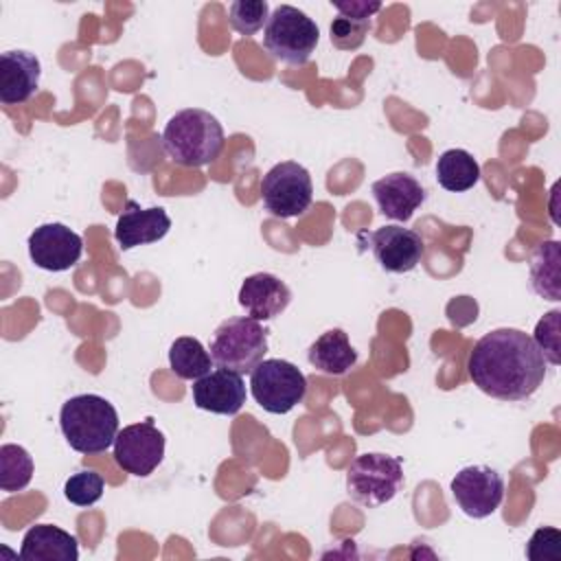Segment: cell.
<instances>
[{"label":"cell","instance_id":"obj_8","mask_svg":"<svg viewBox=\"0 0 561 561\" xmlns=\"http://www.w3.org/2000/svg\"><path fill=\"white\" fill-rule=\"evenodd\" d=\"M313 197V184L309 171L294 162L285 160L274 164L261 180V199L265 210L274 217L289 219L302 215Z\"/></svg>","mask_w":561,"mask_h":561},{"label":"cell","instance_id":"obj_6","mask_svg":"<svg viewBox=\"0 0 561 561\" xmlns=\"http://www.w3.org/2000/svg\"><path fill=\"white\" fill-rule=\"evenodd\" d=\"M403 484V465L401 458L366 451L357 456L346 469V491L348 495L368 506H381L390 502Z\"/></svg>","mask_w":561,"mask_h":561},{"label":"cell","instance_id":"obj_22","mask_svg":"<svg viewBox=\"0 0 561 561\" xmlns=\"http://www.w3.org/2000/svg\"><path fill=\"white\" fill-rule=\"evenodd\" d=\"M169 366L180 379H199L210 373L213 357L197 337L182 335L169 348Z\"/></svg>","mask_w":561,"mask_h":561},{"label":"cell","instance_id":"obj_4","mask_svg":"<svg viewBox=\"0 0 561 561\" xmlns=\"http://www.w3.org/2000/svg\"><path fill=\"white\" fill-rule=\"evenodd\" d=\"M320 39L318 24L291 4H278L265 24L263 46L276 61L302 66L309 61Z\"/></svg>","mask_w":561,"mask_h":561},{"label":"cell","instance_id":"obj_13","mask_svg":"<svg viewBox=\"0 0 561 561\" xmlns=\"http://www.w3.org/2000/svg\"><path fill=\"white\" fill-rule=\"evenodd\" d=\"M243 377L228 368H215L191 386L193 403L213 414H237L245 403Z\"/></svg>","mask_w":561,"mask_h":561},{"label":"cell","instance_id":"obj_12","mask_svg":"<svg viewBox=\"0 0 561 561\" xmlns=\"http://www.w3.org/2000/svg\"><path fill=\"white\" fill-rule=\"evenodd\" d=\"M368 245L381 265L390 274H403L414 270L425 252V243L419 232L403 226H381L368 234Z\"/></svg>","mask_w":561,"mask_h":561},{"label":"cell","instance_id":"obj_24","mask_svg":"<svg viewBox=\"0 0 561 561\" xmlns=\"http://www.w3.org/2000/svg\"><path fill=\"white\" fill-rule=\"evenodd\" d=\"M270 4L265 0H234L228 7V22L241 35H254L267 24Z\"/></svg>","mask_w":561,"mask_h":561},{"label":"cell","instance_id":"obj_16","mask_svg":"<svg viewBox=\"0 0 561 561\" xmlns=\"http://www.w3.org/2000/svg\"><path fill=\"white\" fill-rule=\"evenodd\" d=\"M373 197L381 215L394 221H408L412 219L414 210L425 202V188L414 175L394 171L373 182Z\"/></svg>","mask_w":561,"mask_h":561},{"label":"cell","instance_id":"obj_5","mask_svg":"<svg viewBox=\"0 0 561 561\" xmlns=\"http://www.w3.org/2000/svg\"><path fill=\"white\" fill-rule=\"evenodd\" d=\"M267 351V331L250 316H234L224 320L210 340V357L219 368L239 375L252 373Z\"/></svg>","mask_w":561,"mask_h":561},{"label":"cell","instance_id":"obj_9","mask_svg":"<svg viewBox=\"0 0 561 561\" xmlns=\"http://www.w3.org/2000/svg\"><path fill=\"white\" fill-rule=\"evenodd\" d=\"M164 458V434L151 419L118 430L114 438V460L131 476H149Z\"/></svg>","mask_w":561,"mask_h":561},{"label":"cell","instance_id":"obj_18","mask_svg":"<svg viewBox=\"0 0 561 561\" xmlns=\"http://www.w3.org/2000/svg\"><path fill=\"white\" fill-rule=\"evenodd\" d=\"M22 561H77L79 541L53 524L31 526L20 546Z\"/></svg>","mask_w":561,"mask_h":561},{"label":"cell","instance_id":"obj_15","mask_svg":"<svg viewBox=\"0 0 561 561\" xmlns=\"http://www.w3.org/2000/svg\"><path fill=\"white\" fill-rule=\"evenodd\" d=\"M42 66L28 50H4L0 55V103L20 105L39 88Z\"/></svg>","mask_w":561,"mask_h":561},{"label":"cell","instance_id":"obj_26","mask_svg":"<svg viewBox=\"0 0 561 561\" xmlns=\"http://www.w3.org/2000/svg\"><path fill=\"white\" fill-rule=\"evenodd\" d=\"M370 31V20L337 15L331 22V44L340 50H355L364 44Z\"/></svg>","mask_w":561,"mask_h":561},{"label":"cell","instance_id":"obj_23","mask_svg":"<svg viewBox=\"0 0 561 561\" xmlns=\"http://www.w3.org/2000/svg\"><path fill=\"white\" fill-rule=\"evenodd\" d=\"M33 478V458L31 454L13 443L0 447V486L7 493L22 491Z\"/></svg>","mask_w":561,"mask_h":561},{"label":"cell","instance_id":"obj_28","mask_svg":"<svg viewBox=\"0 0 561 561\" xmlns=\"http://www.w3.org/2000/svg\"><path fill=\"white\" fill-rule=\"evenodd\" d=\"M526 557L533 561H559L561 559V530L552 526L537 528L526 546Z\"/></svg>","mask_w":561,"mask_h":561},{"label":"cell","instance_id":"obj_11","mask_svg":"<svg viewBox=\"0 0 561 561\" xmlns=\"http://www.w3.org/2000/svg\"><path fill=\"white\" fill-rule=\"evenodd\" d=\"M83 239L64 224H42L28 234V256L46 272H66L81 259Z\"/></svg>","mask_w":561,"mask_h":561},{"label":"cell","instance_id":"obj_14","mask_svg":"<svg viewBox=\"0 0 561 561\" xmlns=\"http://www.w3.org/2000/svg\"><path fill=\"white\" fill-rule=\"evenodd\" d=\"M171 228V217L162 206L140 208L134 199H127L125 210L118 215L114 239L121 250H131L136 245H147L160 241Z\"/></svg>","mask_w":561,"mask_h":561},{"label":"cell","instance_id":"obj_19","mask_svg":"<svg viewBox=\"0 0 561 561\" xmlns=\"http://www.w3.org/2000/svg\"><path fill=\"white\" fill-rule=\"evenodd\" d=\"M307 359L318 373L340 377L355 366L357 351L342 329H329L311 342Z\"/></svg>","mask_w":561,"mask_h":561},{"label":"cell","instance_id":"obj_25","mask_svg":"<svg viewBox=\"0 0 561 561\" xmlns=\"http://www.w3.org/2000/svg\"><path fill=\"white\" fill-rule=\"evenodd\" d=\"M64 495L75 506H92L103 495V478L96 471H77L64 484Z\"/></svg>","mask_w":561,"mask_h":561},{"label":"cell","instance_id":"obj_2","mask_svg":"<svg viewBox=\"0 0 561 561\" xmlns=\"http://www.w3.org/2000/svg\"><path fill=\"white\" fill-rule=\"evenodd\" d=\"M164 153L180 167L210 164L224 149V127L206 110L186 107L175 112L162 131Z\"/></svg>","mask_w":561,"mask_h":561},{"label":"cell","instance_id":"obj_17","mask_svg":"<svg viewBox=\"0 0 561 561\" xmlns=\"http://www.w3.org/2000/svg\"><path fill=\"white\" fill-rule=\"evenodd\" d=\"M291 300L289 287L270 272L250 274L239 289V305L254 320H272L280 316Z\"/></svg>","mask_w":561,"mask_h":561},{"label":"cell","instance_id":"obj_29","mask_svg":"<svg viewBox=\"0 0 561 561\" xmlns=\"http://www.w3.org/2000/svg\"><path fill=\"white\" fill-rule=\"evenodd\" d=\"M331 4L337 9L340 15L362 18V20H370L381 9V2H368V0H331Z\"/></svg>","mask_w":561,"mask_h":561},{"label":"cell","instance_id":"obj_1","mask_svg":"<svg viewBox=\"0 0 561 561\" xmlns=\"http://www.w3.org/2000/svg\"><path fill=\"white\" fill-rule=\"evenodd\" d=\"M546 364L528 333L504 327L484 333L473 344L467 370L484 394L502 401H524L543 383Z\"/></svg>","mask_w":561,"mask_h":561},{"label":"cell","instance_id":"obj_21","mask_svg":"<svg viewBox=\"0 0 561 561\" xmlns=\"http://www.w3.org/2000/svg\"><path fill=\"white\" fill-rule=\"evenodd\" d=\"M436 180L445 191H469L480 180V164L465 149H447L436 162Z\"/></svg>","mask_w":561,"mask_h":561},{"label":"cell","instance_id":"obj_3","mask_svg":"<svg viewBox=\"0 0 561 561\" xmlns=\"http://www.w3.org/2000/svg\"><path fill=\"white\" fill-rule=\"evenodd\" d=\"M59 427L75 451L101 454L114 445L118 434V412L105 397L77 394L61 405Z\"/></svg>","mask_w":561,"mask_h":561},{"label":"cell","instance_id":"obj_20","mask_svg":"<svg viewBox=\"0 0 561 561\" xmlns=\"http://www.w3.org/2000/svg\"><path fill=\"white\" fill-rule=\"evenodd\" d=\"M561 250L559 241H543L530 254V285L533 289L548 298H561Z\"/></svg>","mask_w":561,"mask_h":561},{"label":"cell","instance_id":"obj_10","mask_svg":"<svg viewBox=\"0 0 561 561\" xmlns=\"http://www.w3.org/2000/svg\"><path fill=\"white\" fill-rule=\"evenodd\" d=\"M451 495L465 515L482 519L502 504L504 478L486 465H471L451 478Z\"/></svg>","mask_w":561,"mask_h":561},{"label":"cell","instance_id":"obj_7","mask_svg":"<svg viewBox=\"0 0 561 561\" xmlns=\"http://www.w3.org/2000/svg\"><path fill=\"white\" fill-rule=\"evenodd\" d=\"M250 392L270 414H287L307 394V377L287 359H261L250 373Z\"/></svg>","mask_w":561,"mask_h":561},{"label":"cell","instance_id":"obj_27","mask_svg":"<svg viewBox=\"0 0 561 561\" xmlns=\"http://www.w3.org/2000/svg\"><path fill=\"white\" fill-rule=\"evenodd\" d=\"M559 309L548 311L535 327V337L533 342L537 344V348L541 351V355L546 357V362H550L552 366L559 364Z\"/></svg>","mask_w":561,"mask_h":561}]
</instances>
